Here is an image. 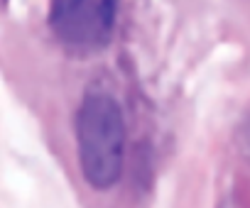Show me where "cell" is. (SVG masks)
Segmentation results:
<instances>
[{
    "label": "cell",
    "mask_w": 250,
    "mask_h": 208,
    "mask_svg": "<svg viewBox=\"0 0 250 208\" xmlns=\"http://www.w3.org/2000/svg\"><path fill=\"white\" fill-rule=\"evenodd\" d=\"M76 152L86 184L96 191L113 189L123 176L125 118L113 93L91 88L76 111Z\"/></svg>",
    "instance_id": "obj_1"
},
{
    "label": "cell",
    "mask_w": 250,
    "mask_h": 208,
    "mask_svg": "<svg viewBox=\"0 0 250 208\" xmlns=\"http://www.w3.org/2000/svg\"><path fill=\"white\" fill-rule=\"evenodd\" d=\"M118 0H49V30L76 54L101 52L115 30Z\"/></svg>",
    "instance_id": "obj_2"
}]
</instances>
